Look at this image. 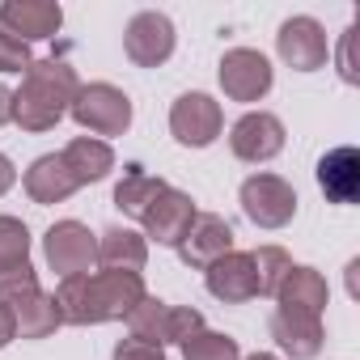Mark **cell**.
<instances>
[{"label": "cell", "instance_id": "obj_3", "mask_svg": "<svg viewBox=\"0 0 360 360\" xmlns=\"http://www.w3.org/2000/svg\"><path fill=\"white\" fill-rule=\"evenodd\" d=\"M0 305L13 314V326H18L22 339H47L64 326L56 301L39 288V271L30 263L0 276Z\"/></svg>", "mask_w": 360, "mask_h": 360}, {"label": "cell", "instance_id": "obj_2", "mask_svg": "<svg viewBox=\"0 0 360 360\" xmlns=\"http://www.w3.org/2000/svg\"><path fill=\"white\" fill-rule=\"evenodd\" d=\"M77 89H81V81H77L72 64L34 60L22 72V89H13V123L22 131H51L68 115Z\"/></svg>", "mask_w": 360, "mask_h": 360}, {"label": "cell", "instance_id": "obj_16", "mask_svg": "<svg viewBox=\"0 0 360 360\" xmlns=\"http://www.w3.org/2000/svg\"><path fill=\"white\" fill-rule=\"evenodd\" d=\"M204 284H208V292H212L217 301H225V305H242V301L259 297L255 263H250V255H242V250H229L225 259H217V263L204 271Z\"/></svg>", "mask_w": 360, "mask_h": 360}, {"label": "cell", "instance_id": "obj_19", "mask_svg": "<svg viewBox=\"0 0 360 360\" xmlns=\"http://www.w3.org/2000/svg\"><path fill=\"white\" fill-rule=\"evenodd\" d=\"M60 157H64L68 174L77 178V187L102 183V178L115 169V153H110V144H106V140H94V136H77Z\"/></svg>", "mask_w": 360, "mask_h": 360}, {"label": "cell", "instance_id": "obj_7", "mask_svg": "<svg viewBox=\"0 0 360 360\" xmlns=\"http://www.w3.org/2000/svg\"><path fill=\"white\" fill-rule=\"evenodd\" d=\"M174 22L157 9H144L127 22L123 30V51L136 68H161L169 56H174Z\"/></svg>", "mask_w": 360, "mask_h": 360}, {"label": "cell", "instance_id": "obj_25", "mask_svg": "<svg viewBox=\"0 0 360 360\" xmlns=\"http://www.w3.org/2000/svg\"><path fill=\"white\" fill-rule=\"evenodd\" d=\"M30 263V229L18 217H0V276Z\"/></svg>", "mask_w": 360, "mask_h": 360}, {"label": "cell", "instance_id": "obj_15", "mask_svg": "<svg viewBox=\"0 0 360 360\" xmlns=\"http://www.w3.org/2000/svg\"><path fill=\"white\" fill-rule=\"evenodd\" d=\"M271 339L280 343V352H288L292 360H314L326 343L322 318L305 314V309H276L271 314Z\"/></svg>", "mask_w": 360, "mask_h": 360}, {"label": "cell", "instance_id": "obj_18", "mask_svg": "<svg viewBox=\"0 0 360 360\" xmlns=\"http://www.w3.org/2000/svg\"><path fill=\"white\" fill-rule=\"evenodd\" d=\"M72 191H77V178L68 174L60 153H47L26 169V195L34 204H64Z\"/></svg>", "mask_w": 360, "mask_h": 360}, {"label": "cell", "instance_id": "obj_33", "mask_svg": "<svg viewBox=\"0 0 360 360\" xmlns=\"http://www.w3.org/2000/svg\"><path fill=\"white\" fill-rule=\"evenodd\" d=\"M9 119H13V89L0 85V127H5Z\"/></svg>", "mask_w": 360, "mask_h": 360}, {"label": "cell", "instance_id": "obj_20", "mask_svg": "<svg viewBox=\"0 0 360 360\" xmlns=\"http://www.w3.org/2000/svg\"><path fill=\"white\" fill-rule=\"evenodd\" d=\"M98 263H102L106 271H144V263H148V242H144V233L123 229V225L106 229V233L98 238Z\"/></svg>", "mask_w": 360, "mask_h": 360}, {"label": "cell", "instance_id": "obj_12", "mask_svg": "<svg viewBox=\"0 0 360 360\" xmlns=\"http://www.w3.org/2000/svg\"><path fill=\"white\" fill-rule=\"evenodd\" d=\"M229 148H233L238 161H250V165L271 161V157H280V148H284V123H280L276 115H267V110H250V115H242V119L233 123Z\"/></svg>", "mask_w": 360, "mask_h": 360}, {"label": "cell", "instance_id": "obj_1", "mask_svg": "<svg viewBox=\"0 0 360 360\" xmlns=\"http://www.w3.org/2000/svg\"><path fill=\"white\" fill-rule=\"evenodd\" d=\"M144 276L140 271H85V276H68L56 288V309L60 322L68 326H98V322H115L127 318L140 301H144Z\"/></svg>", "mask_w": 360, "mask_h": 360}, {"label": "cell", "instance_id": "obj_22", "mask_svg": "<svg viewBox=\"0 0 360 360\" xmlns=\"http://www.w3.org/2000/svg\"><path fill=\"white\" fill-rule=\"evenodd\" d=\"M161 191H165V183H161V178L144 174L140 165H127L123 183L115 187V208H119V212H127V217H144V208H148V204H153Z\"/></svg>", "mask_w": 360, "mask_h": 360}, {"label": "cell", "instance_id": "obj_8", "mask_svg": "<svg viewBox=\"0 0 360 360\" xmlns=\"http://www.w3.org/2000/svg\"><path fill=\"white\" fill-rule=\"evenodd\" d=\"M217 77H221L225 98H233V102H259V98L271 94V81H276L267 56H263V51H250V47H233V51H225Z\"/></svg>", "mask_w": 360, "mask_h": 360}, {"label": "cell", "instance_id": "obj_24", "mask_svg": "<svg viewBox=\"0 0 360 360\" xmlns=\"http://www.w3.org/2000/svg\"><path fill=\"white\" fill-rule=\"evenodd\" d=\"M165 322H169V305L157 301V297H144L131 314H127V326L136 339H148L157 347H165Z\"/></svg>", "mask_w": 360, "mask_h": 360}, {"label": "cell", "instance_id": "obj_13", "mask_svg": "<svg viewBox=\"0 0 360 360\" xmlns=\"http://www.w3.org/2000/svg\"><path fill=\"white\" fill-rule=\"evenodd\" d=\"M60 26H64V9L51 5V0H5V5H0V30H9L26 47L43 43V39H56Z\"/></svg>", "mask_w": 360, "mask_h": 360}, {"label": "cell", "instance_id": "obj_23", "mask_svg": "<svg viewBox=\"0 0 360 360\" xmlns=\"http://www.w3.org/2000/svg\"><path fill=\"white\" fill-rule=\"evenodd\" d=\"M250 263H255L259 297H276V288H280L284 276L292 271V259H288L280 246H259V250H250Z\"/></svg>", "mask_w": 360, "mask_h": 360}, {"label": "cell", "instance_id": "obj_26", "mask_svg": "<svg viewBox=\"0 0 360 360\" xmlns=\"http://www.w3.org/2000/svg\"><path fill=\"white\" fill-rule=\"evenodd\" d=\"M183 360H242V347H238V339L204 326L200 335H191L183 343Z\"/></svg>", "mask_w": 360, "mask_h": 360}, {"label": "cell", "instance_id": "obj_35", "mask_svg": "<svg viewBox=\"0 0 360 360\" xmlns=\"http://www.w3.org/2000/svg\"><path fill=\"white\" fill-rule=\"evenodd\" d=\"M246 360H280V356H271V352H255V356H246Z\"/></svg>", "mask_w": 360, "mask_h": 360}, {"label": "cell", "instance_id": "obj_27", "mask_svg": "<svg viewBox=\"0 0 360 360\" xmlns=\"http://www.w3.org/2000/svg\"><path fill=\"white\" fill-rule=\"evenodd\" d=\"M204 330V314L191 305H169V322H165V343H187L191 335Z\"/></svg>", "mask_w": 360, "mask_h": 360}, {"label": "cell", "instance_id": "obj_4", "mask_svg": "<svg viewBox=\"0 0 360 360\" xmlns=\"http://www.w3.org/2000/svg\"><path fill=\"white\" fill-rule=\"evenodd\" d=\"M68 115L85 131H94V136H123L131 127V98L123 89L106 85V81H94V85H81L77 89Z\"/></svg>", "mask_w": 360, "mask_h": 360}, {"label": "cell", "instance_id": "obj_14", "mask_svg": "<svg viewBox=\"0 0 360 360\" xmlns=\"http://www.w3.org/2000/svg\"><path fill=\"white\" fill-rule=\"evenodd\" d=\"M229 250H233V229H229V221L217 217V212H195L187 238L178 242L183 263L195 267V271H208V267H212L217 259H225Z\"/></svg>", "mask_w": 360, "mask_h": 360}, {"label": "cell", "instance_id": "obj_28", "mask_svg": "<svg viewBox=\"0 0 360 360\" xmlns=\"http://www.w3.org/2000/svg\"><path fill=\"white\" fill-rule=\"evenodd\" d=\"M356 34H360V26L352 22V26L343 30V39H339V51H335V68H339L343 85H360V68H356Z\"/></svg>", "mask_w": 360, "mask_h": 360}, {"label": "cell", "instance_id": "obj_30", "mask_svg": "<svg viewBox=\"0 0 360 360\" xmlns=\"http://www.w3.org/2000/svg\"><path fill=\"white\" fill-rule=\"evenodd\" d=\"M115 360H165V347H157V343H148V339L127 335V339H119V343H115Z\"/></svg>", "mask_w": 360, "mask_h": 360}, {"label": "cell", "instance_id": "obj_32", "mask_svg": "<svg viewBox=\"0 0 360 360\" xmlns=\"http://www.w3.org/2000/svg\"><path fill=\"white\" fill-rule=\"evenodd\" d=\"M13 183H18V169H13V161H9L5 153H0V195H5Z\"/></svg>", "mask_w": 360, "mask_h": 360}, {"label": "cell", "instance_id": "obj_9", "mask_svg": "<svg viewBox=\"0 0 360 360\" xmlns=\"http://www.w3.org/2000/svg\"><path fill=\"white\" fill-rule=\"evenodd\" d=\"M225 127V115H221V102L208 98V94H183L174 106H169V131L178 144L187 148H208Z\"/></svg>", "mask_w": 360, "mask_h": 360}, {"label": "cell", "instance_id": "obj_17", "mask_svg": "<svg viewBox=\"0 0 360 360\" xmlns=\"http://www.w3.org/2000/svg\"><path fill=\"white\" fill-rule=\"evenodd\" d=\"M318 187L330 204H356L360 195V153L356 148H330L318 161Z\"/></svg>", "mask_w": 360, "mask_h": 360}, {"label": "cell", "instance_id": "obj_34", "mask_svg": "<svg viewBox=\"0 0 360 360\" xmlns=\"http://www.w3.org/2000/svg\"><path fill=\"white\" fill-rule=\"evenodd\" d=\"M356 271H360V259H352V263H347V292H352V297L360 292V288H356Z\"/></svg>", "mask_w": 360, "mask_h": 360}, {"label": "cell", "instance_id": "obj_11", "mask_svg": "<svg viewBox=\"0 0 360 360\" xmlns=\"http://www.w3.org/2000/svg\"><path fill=\"white\" fill-rule=\"evenodd\" d=\"M276 51L292 72H318L330 56L326 47V30L314 18H288L276 34Z\"/></svg>", "mask_w": 360, "mask_h": 360}, {"label": "cell", "instance_id": "obj_21", "mask_svg": "<svg viewBox=\"0 0 360 360\" xmlns=\"http://www.w3.org/2000/svg\"><path fill=\"white\" fill-rule=\"evenodd\" d=\"M276 301H280V309H305V314H318V318H322V309H326V301H330V288H326L322 271H314V267H292V271L284 276V284L276 288Z\"/></svg>", "mask_w": 360, "mask_h": 360}, {"label": "cell", "instance_id": "obj_31", "mask_svg": "<svg viewBox=\"0 0 360 360\" xmlns=\"http://www.w3.org/2000/svg\"><path fill=\"white\" fill-rule=\"evenodd\" d=\"M18 339V326H13V314L5 309V305H0V347H9Z\"/></svg>", "mask_w": 360, "mask_h": 360}, {"label": "cell", "instance_id": "obj_6", "mask_svg": "<svg viewBox=\"0 0 360 360\" xmlns=\"http://www.w3.org/2000/svg\"><path fill=\"white\" fill-rule=\"evenodd\" d=\"M43 255H47V267L60 271L64 280L85 276L98 263V238L81 221H56L47 229V238H43Z\"/></svg>", "mask_w": 360, "mask_h": 360}, {"label": "cell", "instance_id": "obj_10", "mask_svg": "<svg viewBox=\"0 0 360 360\" xmlns=\"http://www.w3.org/2000/svg\"><path fill=\"white\" fill-rule=\"evenodd\" d=\"M191 221H195V200H191L187 191L165 187V191L144 208V217H140V225H144V242L153 238L157 246H174V250H178V242L187 238Z\"/></svg>", "mask_w": 360, "mask_h": 360}, {"label": "cell", "instance_id": "obj_5", "mask_svg": "<svg viewBox=\"0 0 360 360\" xmlns=\"http://www.w3.org/2000/svg\"><path fill=\"white\" fill-rule=\"evenodd\" d=\"M242 212L259 229H284L297 217V191L280 174H250L242 183Z\"/></svg>", "mask_w": 360, "mask_h": 360}, {"label": "cell", "instance_id": "obj_29", "mask_svg": "<svg viewBox=\"0 0 360 360\" xmlns=\"http://www.w3.org/2000/svg\"><path fill=\"white\" fill-rule=\"evenodd\" d=\"M30 64H34L30 47L22 39H13L9 30H0V72H26Z\"/></svg>", "mask_w": 360, "mask_h": 360}]
</instances>
